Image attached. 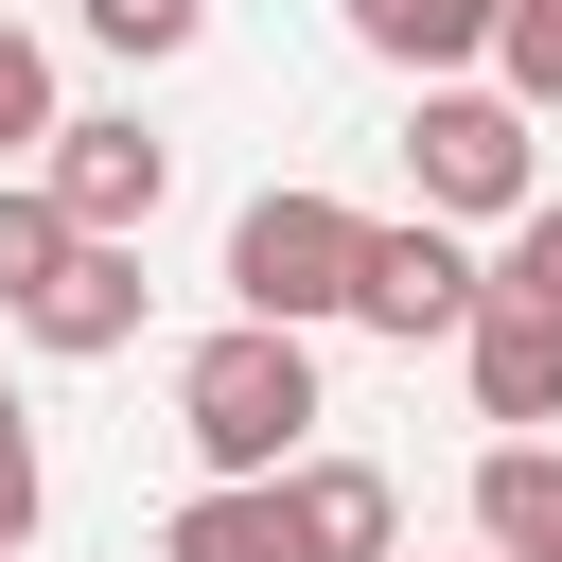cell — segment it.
I'll list each match as a JSON object with an SVG mask.
<instances>
[{"label":"cell","instance_id":"obj_2","mask_svg":"<svg viewBox=\"0 0 562 562\" xmlns=\"http://www.w3.org/2000/svg\"><path fill=\"white\" fill-rule=\"evenodd\" d=\"M351 299H369V211H334V193H246L228 211V316L316 334Z\"/></svg>","mask_w":562,"mask_h":562},{"label":"cell","instance_id":"obj_11","mask_svg":"<svg viewBox=\"0 0 562 562\" xmlns=\"http://www.w3.org/2000/svg\"><path fill=\"white\" fill-rule=\"evenodd\" d=\"M70 263H88V228L53 211V176H0V316H35Z\"/></svg>","mask_w":562,"mask_h":562},{"label":"cell","instance_id":"obj_16","mask_svg":"<svg viewBox=\"0 0 562 562\" xmlns=\"http://www.w3.org/2000/svg\"><path fill=\"white\" fill-rule=\"evenodd\" d=\"M35 509H53V474H35V404L0 386V562L35 544Z\"/></svg>","mask_w":562,"mask_h":562},{"label":"cell","instance_id":"obj_6","mask_svg":"<svg viewBox=\"0 0 562 562\" xmlns=\"http://www.w3.org/2000/svg\"><path fill=\"white\" fill-rule=\"evenodd\" d=\"M281 527H299V562H386L404 544V492H386V457H299L281 474Z\"/></svg>","mask_w":562,"mask_h":562},{"label":"cell","instance_id":"obj_7","mask_svg":"<svg viewBox=\"0 0 562 562\" xmlns=\"http://www.w3.org/2000/svg\"><path fill=\"white\" fill-rule=\"evenodd\" d=\"M457 351H474V422H509V439L562 422V316H544V299H492Z\"/></svg>","mask_w":562,"mask_h":562},{"label":"cell","instance_id":"obj_17","mask_svg":"<svg viewBox=\"0 0 562 562\" xmlns=\"http://www.w3.org/2000/svg\"><path fill=\"white\" fill-rule=\"evenodd\" d=\"M492 299H544V316H562V193H544V211L509 228V263H492Z\"/></svg>","mask_w":562,"mask_h":562},{"label":"cell","instance_id":"obj_18","mask_svg":"<svg viewBox=\"0 0 562 562\" xmlns=\"http://www.w3.org/2000/svg\"><path fill=\"white\" fill-rule=\"evenodd\" d=\"M474 562H492V544H474Z\"/></svg>","mask_w":562,"mask_h":562},{"label":"cell","instance_id":"obj_1","mask_svg":"<svg viewBox=\"0 0 562 562\" xmlns=\"http://www.w3.org/2000/svg\"><path fill=\"white\" fill-rule=\"evenodd\" d=\"M299 422H316V334L228 316V334L176 369V439L211 457V492H281V474H299Z\"/></svg>","mask_w":562,"mask_h":562},{"label":"cell","instance_id":"obj_8","mask_svg":"<svg viewBox=\"0 0 562 562\" xmlns=\"http://www.w3.org/2000/svg\"><path fill=\"white\" fill-rule=\"evenodd\" d=\"M351 35H369L386 70H422V88H474L492 35H509V0H351Z\"/></svg>","mask_w":562,"mask_h":562},{"label":"cell","instance_id":"obj_12","mask_svg":"<svg viewBox=\"0 0 562 562\" xmlns=\"http://www.w3.org/2000/svg\"><path fill=\"white\" fill-rule=\"evenodd\" d=\"M158 562H299V527H281V492H193L158 527Z\"/></svg>","mask_w":562,"mask_h":562},{"label":"cell","instance_id":"obj_13","mask_svg":"<svg viewBox=\"0 0 562 562\" xmlns=\"http://www.w3.org/2000/svg\"><path fill=\"white\" fill-rule=\"evenodd\" d=\"M53 140H70V105H53V53H35V35L0 18V176H35Z\"/></svg>","mask_w":562,"mask_h":562},{"label":"cell","instance_id":"obj_10","mask_svg":"<svg viewBox=\"0 0 562 562\" xmlns=\"http://www.w3.org/2000/svg\"><path fill=\"white\" fill-rule=\"evenodd\" d=\"M474 544L492 562H562V439H492L474 457Z\"/></svg>","mask_w":562,"mask_h":562},{"label":"cell","instance_id":"obj_3","mask_svg":"<svg viewBox=\"0 0 562 562\" xmlns=\"http://www.w3.org/2000/svg\"><path fill=\"white\" fill-rule=\"evenodd\" d=\"M404 176H422V211H439V228H492V211L527 228V211H544V193H527L544 158H527V105H509V88H422Z\"/></svg>","mask_w":562,"mask_h":562},{"label":"cell","instance_id":"obj_14","mask_svg":"<svg viewBox=\"0 0 562 562\" xmlns=\"http://www.w3.org/2000/svg\"><path fill=\"white\" fill-rule=\"evenodd\" d=\"M70 18H88V35H105V53H140V70H158V53H193V35H211V0H70Z\"/></svg>","mask_w":562,"mask_h":562},{"label":"cell","instance_id":"obj_9","mask_svg":"<svg viewBox=\"0 0 562 562\" xmlns=\"http://www.w3.org/2000/svg\"><path fill=\"white\" fill-rule=\"evenodd\" d=\"M140 299H158V281H140V246H88V263H70L18 334H35V351H70V369H105V351L140 334Z\"/></svg>","mask_w":562,"mask_h":562},{"label":"cell","instance_id":"obj_5","mask_svg":"<svg viewBox=\"0 0 562 562\" xmlns=\"http://www.w3.org/2000/svg\"><path fill=\"white\" fill-rule=\"evenodd\" d=\"M351 316L404 334V351H422V334H474V316H492V263H474L439 211H404V228H369V299H351Z\"/></svg>","mask_w":562,"mask_h":562},{"label":"cell","instance_id":"obj_4","mask_svg":"<svg viewBox=\"0 0 562 562\" xmlns=\"http://www.w3.org/2000/svg\"><path fill=\"white\" fill-rule=\"evenodd\" d=\"M35 176H53V211H70L88 246H140V228H158V193H176V140H158L140 105H88Z\"/></svg>","mask_w":562,"mask_h":562},{"label":"cell","instance_id":"obj_15","mask_svg":"<svg viewBox=\"0 0 562 562\" xmlns=\"http://www.w3.org/2000/svg\"><path fill=\"white\" fill-rule=\"evenodd\" d=\"M492 88H509V105H562V0H509V35H492Z\"/></svg>","mask_w":562,"mask_h":562}]
</instances>
